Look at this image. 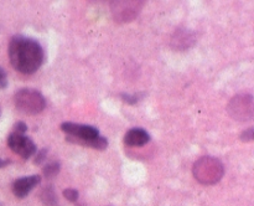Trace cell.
Wrapping results in <instances>:
<instances>
[{
  "instance_id": "cell-1",
  "label": "cell",
  "mask_w": 254,
  "mask_h": 206,
  "mask_svg": "<svg viewBox=\"0 0 254 206\" xmlns=\"http://www.w3.org/2000/svg\"><path fill=\"white\" fill-rule=\"evenodd\" d=\"M9 59L16 71L30 74L44 64V49L39 41L24 35H15L9 44Z\"/></svg>"
},
{
  "instance_id": "cell-2",
  "label": "cell",
  "mask_w": 254,
  "mask_h": 206,
  "mask_svg": "<svg viewBox=\"0 0 254 206\" xmlns=\"http://www.w3.org/2000/svg\"><path fill=\"white\" fill-rule=\"evenodd\" d=\"M192 173L198 183L203 185H213L222 179L225 168L218 159L213 156H202L193 164Z\"/></svg>"
},
{
  "instance_id": "cell-3",
  "label": "cell",
  "mask_w": 254,
  "mask_h": 206,
  "mask_svg": "<svg viewBox=\"0 0 254 206\" xmlns=\"http://www.w3.org/2000/svg\"><path fill=\"white\" fill-rule=\"evenodd\" d=\"M14 102L20 112L26 114H37L46 107V99L41 92L32 88H22L15 93Z\"/></svg>"
},
{
  "instance_id": "cell-4",
  "label": "cell",
  "mask_w": 254,
  "mask_h": 206,
  "mask_svg": "<svg viewBox=\"0 0 254 206\" xmlns=\"http://www.w3.org/2000/svg\"><path fill=\"white\" fill-rule=\"evenodd\" d=\"M227 111L233 119L250 121L253 118L254 104L252 94H238L228 103Z\"/></svg>"
},
{
  "instance_id": "cell-5",
  "label": "cell",
  "mask_w": 254,
  "mask_h": 206,
  "mask_svg": "<svg viewBox=\"0 0 254 206\" xmlns=\"http://www.w3.org/2000/svg\"><path fill=\"white\" fill-rule=\"evenodd\" d=\"M61 129L66 134H68L69 140L74 141V143H79L82 145L87 146L89 141H92L93 139L98 138L99 132L98 129L94 128L92 126H83V124H76L71 123V122H64L61 124Z\"/></svg>"
},
{
  "instance_id": "cell-6",
  "label": "cell",
  "mask_w": 254,
  "mask_h": 206,
  "mask_svg": "<svg viewBox=\"0 0 254 206\" xmlns=\"http://www.w3.org/2000/svg\"><path fill=\"white\" fill-rule=\"evenodd\" d=\"M7 145L14 153L19 154L21 158L29 159L36 153V145L29 137L14 132L7 138Z\"/></svg>"
},
{
  "instance_id": "cell-7",
  "label": "cell",
  "mask_w": 254,
  "mask_h": 206,
  "mask_svg": "<svg viewBox=\"0 0 254 206\" xmlns=\"http://www.w3.org/2000/svg\"><path fill=\"white\" fill-rule=\"evenodd\" d=\"M143 1H113L112 12L117 21L127 22L135 19L143 7Z\"/></svg>"
},
{
  "instance_id": "cell-8",
  "label": "cell",
  "mask_w": 254,
  "mask_h": 206,
  "mask_svg": "<svg viewBox=\"0 0 254 206\" xmlns=\"http://www.w3.org/2000/svg\"><path fill=\"white\" fill-rule=\"evenodd\" d=\"M41 183V176L40 175H30L25 176V178H20L14 181L12 184V193L16 198H25L29 195L30 191L35 188L36 185Z\"/></svg>"
},
{
  "instance_id": "cell-9",
  "label": "cell",
  "mask_w": 254,
  "mask_h": 206,
  "mask_svg": "<svg viewBox=\"0 0 254 206\" xmlns=\"http://www.w3.org/2000/svg\"><path fill=\"white\" fill-rule=\"evenodd\" d=\"M123 140L128 146H143L150 140V136L145 129L131 128L127 132Z\"/></svg>"
},
{
  "instance_id": "cell-10",
  "label": "cell",
  "mask_w": 254,
  "mask_h": 206,
  "mask_svg": "<svg viewBox=\"0 0 254 206\" xmlns=\"http://www.w3.org/2000/svg\"><path fill=\"white\" fill-rule=\"evenodd\" d=\"M40 199L45 204V206H57L56 195H55V191L51 186H46V188L42 189L41 193H40Z\"/></svg>"
},
{
  "instance_id": "cell-11",
  "label": "cell",
  "mask_w": 254,
  "mask_h": 206,
  "mask_svg": "<svg viewBox=\"0 0 254 206\" xmlns=\"http://www.w3.org/2000/svg\"><path fill=\"white\" fill-rule=\"evenodd\" d=\"M60 171V163L59 161H54V163H50L47 165L44 166L42 169V173L46 178H52V176L57 175Z\"/></svg>"
},
{
  "instance_id": "cell-12",
  "label": "cell",
  "mask_w": 254,
  "mask_h": 206,
  "mask_svg": "<svg viewBox=\"0 0 254 206\" xmlns=\"http://www.w3.org/2000/svg\"><path fill=\"white\" fill-rule=\"evenodd\" d=\"M87 146H91V148L97 149V150H104V149L108 148V140H107L104 137L99 136L98 138L93 139L92 141H89L88 145Z\"/></svg>"
},
{
  "instance_id": "cell-13",
  "label": "cell",
  "mask_w": 254,
  "mask_h": 206,
  "mask_svg": "<svg viewBox=\"0 0 254 206\" xmlns=\"http://www.w3.org/2000/svg\"><path fill=\"white\" fill-rule=\"evenodd\" d=\"M64 196L71 203H74L78 199V191L74 190V189H66V190H64Z\"/></svg>"
},
{
  "instance_id": "cell-14",
  "label": "cell",
  "mask_w": 254,
  "mask_h": 206,
  "mask_svg": "<svg viewBox=\"0 0 254 206\" xmlns=\"http://www.w3.org/2000/svg\"><path fill=\"white\" fill-rule=\"evenodd\" d=\"M253 138H254V129L253 128L247 129V131L242 132V134H241V140H243V141H252Z\"/></svg>"
},
{
  "instance_id": "cell-15",
  "label": "cell",
  "mask_w": 254,
  "mask_h": 206,
  "mask_svg": "<svg viewBox=\"0 0 254 206\" xmlns=\"http://www.w3.org/2000/svg\"><path fill=\"white\" fill-rule=\"evenodd\" d=\"M122 98H123L127 103L135 104L136 102L139 101V98H140V97L135 96V94H122Z\"/></svg>"
},
{
  "instance_id": "cell-16",
  "label": "cell",
  "mask_w": 254,
  "mask_h": 206,
  "mask_svg": "<svg viewBox=\"0 0 254 206\" xmlns=\"http://www.w3.org/2000/svg\"><path fill=\"white\" fill-rule=\"evenodd\" d=\"M14 129L16 133L24 134L25 132L27 131V126L24 123V122H16V123L14 124Z\"/></svg>"
},
{
  "instance_id": "cell-17",
  "label": "cell",
  "mask_w": 254,
  "mask_h": 206,
  "mask_svg": "<svg viewBox=\"0 0 254 206\" xmlns=\"http://www.w3.org/2000/svg\"><path fill=\"white\" fill-rule=\"evenodd\" d=\"M7 86V76L6 72L0 67V88H5Z\"/></svg>"
},
{
  "instance_id": "cell-18",
  "label": "cell",
  "mask_w": 254,
  "mask_h": 206,
  "mask_svg": "<svg viewBox=\"0 0 254 206\" xmlns=\"http://www.w3.org/2000/svg\"><path fill=\"white\" fill-rule=\"evenodd\" d=\"M46 154H47V149H42L37 153L36 158H35V164H41L44 161V159L46 158Z\"/></svg>"
},
{
  "instance_id": "cell-19",
  "label": "cell",
  "mask_w": 254,
  "mask_h": 206,
  "mask_svg": "<svg viewBox=\"0 0 254 206\" xmlns=\"http://www.w3.org/2000/svg\"><path fill=\"white\" fill-rule=\"evenodd\" d=\"M6 163H7V161H5V160H2V159H0V168H2V166L6 165Z\"/></svg>"
},
{
  "instance_id": "cell-20",
  "label": "cell",
  "mask_w": 254,
  "mask_h": 206,
  "mask_svg": "<svg viewBox=\"0 0 254 206\" xmlns=\"http://www.w3.org/2000/svg\"><path fill=\"white\" fill-rule=\"evenodd\" d=\"M0 113H1V108H0Z\"/></svg>"
}]
</instances>
